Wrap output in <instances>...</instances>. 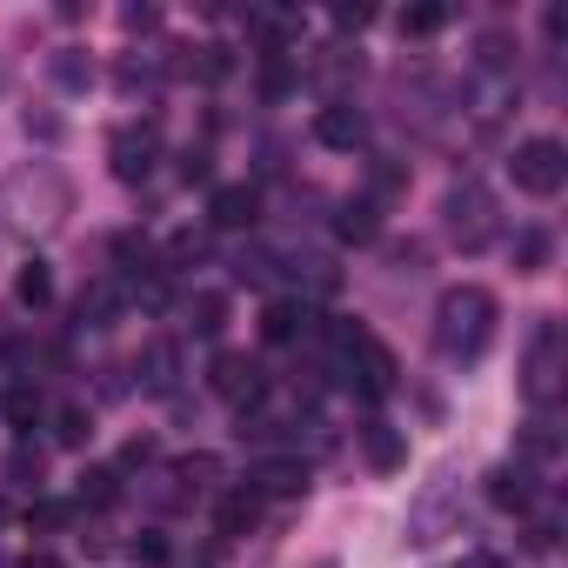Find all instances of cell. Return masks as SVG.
<instances>
[{"instance_id":"52a82bcc","label":"cell","mask_w":568,"mask_h":568,"mask_svg":"<svg viewBox=\"0 0 568 568\" xmlns=\"http://www.w3.org/2000/svg\"><path fill=\"white\" fill-rule=\"evenodd\" d=\"M207 388L227 402V408H261L267 402V368L254 362V355H214V368H207Z\"/></svg>"},{"instance_id":"e0dca14e","label":"cell","mask_w":568,"mask_h":568,"mask_svg":"<svg viewBox=\"0 0 568 568\" xmlns=\"http://www.w3.org/2000/svg\"><path fill=\"white\" fill-rule=\"evenodd\" d=\"M121 308H128L121 281H94V288H81V302H74L81 328H114V322H121Z\"/></svg>"},{"instance_id":"ac0fdd59","label":"cell","mask_w":568,"mask_h":568,"mask_svg":"<svg viewBox=\"0 0 568 568\" xmlns=\"http://www.w3.org/2000/svg\"><path fill=\"white\" fill-rule=\"evenodd\" d=\"M174 382H181V348L174 342H148L141 348V388L148 395H174Z\"/></svg>"},{"instance_id":"7402d4cb","label":"cell","mask_w":568,"mask_h":568,"mask_svg":"<svg viewBox=\"0 0 568 568\" xmlns=\"http://www.w3.org/2000/svg\"><path fill=\"white\" fill-rule=\"evenodd\" d=\"M308 74H315V81L328 88V101H335L342 81H362V54H355V48H322V54L308 61Z\"/></svg>"},{"instance_id":"681fc988","label":"cell","mask_w":568,"mask_h":568,"mask_svg":"<svg viewBox=\"0 0 568 568\" xmlns=\"http://www.w3.org/2000/svg\"><path fill=\"white\" fill-rule=\"evenodd\" d=\"M201 568H207V561H201Z\"/></svg>"},{"instance_id":"8d00e7d4","label":"cell","mask_w":568,"mask_h":568,"mask_svg":"<svg viewBox=\"0 0 568 568\" xmlns=\"http://www.w3.org/2000/svg\"><path fill=\"white\" fill-rule=\"evenodd\" d=\"M28 528L54 535V528H68V508H61V501H48V495H34V501H28Z\"/></svg>"},{"instance_id":"2e32d148","label":"cell","mask_w":568,"mask_h":568,"mask_svg":"<svg viewBox=\"0 0 568 568\" xmlns=\"http://www.w3.org/2000/svg\"><path fill=\"white\" fill-rule=\"evenodd\" d=\"M181 328L201 335V342H221V328H227V295H214V288L187 295V302H181Z\"/></svg>"},{"instance_id":"836d02e7","label":"cell","mask_w":568,"mask_h":568,"mask_svg":"<svg viewBox=\"0 0 568 568\" xmlns=\"http://www.w3.org/2000/svg\"><path fill=\"white\" fill-rule=\"evenodd\" d=\"M8 422L28 435V428L41 422V388H28V382H21V388H8Z\"/></svg>"},{"instance_id":"7bdbcfd3","label":"cell","mask_w":568,"mask_h":568,"mask_svg":"<svg viewBox=\"0 0 568 568\" xmlns=\"http://www.w3.org/2000/svg\"><path fill=\"white\" fill-rule=\"evenodd\" d=\"M28 134H41V141H54V134H61V121H54V114H28Z\"/></svg>"},{"instance_id":"44dd1931","label":"cell","mask_w":568,"mask_h":568,"mask_svg":"<svg viewBox=\"0 0 568 568\" xmlns=\"http://www.w3.org/2000/svg\"><path fill=\"white\" fill-rule=\"evenodd\" d=\"M335 234L342 241H382V207L368 201V194H355V201H342V214H335Z\"/></svg>"},{"instance_id":"277c9868","label":"cell","mask_w":568,"mask_h":568,"mask_svg":"<svg viewBox=\"0 0 568 568\" xmlns=\"http://www.w3.org/2000/svg\"><path fill=\"white\" fill-rule=\"evenodd\" d=\"M508 174H515V187H521V194L555 201V194H561V181H568V148H561L555 134H528V141L515 148Z\"/></svg>"},{"instance_id":"4dcf8cb0","label":"cell","mask_w":568,"mask_h":568,"mask_svg":"<svg viewBox=\"0 0 568 568\" xmlns=\"http://www.w3.org/2000/svg\"><path fill=\"white\" fill-rule=\"evenodd\" d=\"M555 448H561L555 422H548V415H535V422H528V435H521V455H528V462H555ZM528 462H521V468H528Z\"/></svg>"},{"instance_id":"7c38bea8","label":"cell","mask_w":568,"mask_h":568,"mask_svg":"<svg viewBox=\"0 0 568 568\" xmlns=\"http://www.w3.org/2000/svg\"><path fill=\"white\" fill-rule=\"evenodd\" d=\"M247 488H254V495H302V488H308V462H302V455H267Z\"/></svg>"},{"instance_id":"cb8c5ba5","label":"cell","mask_w":568,"mask_h":568,"mask_svg":"<svg viewBox=\"0 0 568 568\" xmlns=\"http://www.w3.org/2000/svg\"><path fill=\"white\" fill-rule=\"evenodd\" d=\"M48 68H54V81H61L68 94H88V88H94V61H88V48H61Z\"/></svg>"},{"instance_id":"8fae6325","label":"cell","mask_w":568,"mask_h":568,"mask_svg":"<svg viewBox=\"0 0 568 568\" xmlns=\"http://www.w3.org/2000/svg\"><path fill=\"white\" fill-rule=\"evenodd\" d=\"M0 475H8V488H21V495H41V481H48V448H34L28 435L0 455Z\"/></svg>"},{"instance_id":"ee69618b","label":"cell","mask_w":568,"mask_h":568,"mask_svg":"<svg viewBox=\"0 0 568 568\" xmlns=\"http://www.w3.org/2000/svg\"><path fill=\"white\" fill-rule=\"evenodd\" d=\"M121 21H128V28H134V34H141V28H154V21H161V14H154V8H128V14H121Z\"/></svg>"},{"instance_id":"83f0119b","label":"cell","mask_w":568,"mask_h":568,"mask_svg":"<svg viewBox=\"0 0 568 568\" xmlns=\"http://www.w3.org/2000/svg\"><path fill=\"white\" fill-rule=\"evenodd\" d=\"M214 475H221V462H214V455H181V462H174L181 495H207V488H214Z\"/></svg>"},{"instance_id":"60d3db41","label":"cell","mask_w":568,"mask_h":568,"mask_svg":"<svg viewBox=\"0 0 568 568\" xmlns=\"http://www.w3.org/2000/svg\"><path fill=\"white\" fill-rule=\"evenodd\" d=\"M134 561H148V568H154V561H168V541H161V535L148 528V535L134 541Z\"/></svg>"},{"instance_id":"484cf974","label":"cell","mask_w":568,"mask_h":568,"mask_svg":"<svg viewBox=\"0 0 568 568\" xmlns=\"http://www.w3.org/2000/svg\"><path fill=\"white\" fill-rule=\"evenodd\" d=\"M14 295H21V308H48V302H54V274H48V261H28V267H21Z\"/></svg>"},{"instance_id":"d590c367","label":"cell","mask_w":568,"mask_h":568,"mask_svg":"<svg viewBox=\"0 0 568 568\" xmlns=\"http://www.w3.org/2000/svg\"><path fill=\"white\" fill-rule=\"evenodd\" d=\"M388 267L395 274H422L428 267V247L422 241H388Z\"/></svg>"},{"instance_id":"d6a6232c","label":"cell","mask_w":568,"mask_h":568,"mask_svg":"<svg viewBox=\"0 0 568 568\" xmlns=\"http://www.w3.org/2000/svg\"><path fill=\"white\" fill-rule=\"evenodd\" d=\"M234 281L267 288V281H274V254H267V247H241V254H234Z\"/></svg>"},{"instance_id":"9a60e30c","label":"cell","mask_w":568,"mask_h":568,"mask_svg":"<svg viewBox=\"0 0 568 568\" xmlns=\"http://www.w3.org/2000/svg\"><path fill=\"white\" fill-rule=\"evenodd\" d=\"M308 328H315V315H308L302 302H267V308H261V342H274V348L302 342Z\"/></svg>"},{"instance_id":"74e56055","label":"cell","mask_w":568,"mask_h":568,"mask_svg":"<svg viewBox=\"0 0 568 568\" xmlns=\"http://www.w3.org/2000/svg\"><path fill=\"white\" fill-rule=\"evenodd\" d=\"M194 54H201V61H187V68H194L201 81H221V74L234 68V54H227V48H194Z\"/></svg>"},{"instance_id":"d4e9b609","label":"cell","mask_w":568,"mask_h":568,"mask_svg":"<svg viewBox=\"0 0 568 568\" xmlns=\"http://www.w3.org/2000/svg\"><path fill=\"white\" fill-rule=\"evenodd\" d=\"M201 261H207V234L181 227V234L168 241V254H161V274H181V267H201Z\"/></svg>"},{"instance_id":"5bb4252c","label":"cell","mask_w":568,"mask_h":568,"mask_svg":"<svg viewBox=\"0 0 568 568\" xmlns=\"http://www.w3.org/2000/svg\"><path fill=\"white\" fill-rule=\"evenodd\" d=\"M488 501L508 508V515H528V508H535V475H528L521 462H515V468H508V462L488 468Z\"/></svg>"},{"instance_id":"c3c4849f","label":"cell","mask_w":568,"mask_h":568,"mask_svg":"<svg viewBox=\"0 0 568 568\" xmlns=\"http://www.w3.org/2000/svg\"><path fill=\"white\" fill-rule=\"evenodd\" d=\"M0 521H8V501H0Z\"/></svg>"},{"instance_id":"f35d334b","label":"cell","mask_w":568,"mask_h":568,"mask_svg":"<svg viewBox=\"0 0 568 568\" xmlns=\"http://www.w3.org/2000/svg\"><path fill=\"white\" fill-rule=\"evenodd\" d=\"M154 455H161V448H154V442H148V435H134V442H128V448H121V475H128V468H148V462H154Z\"/></svg>"},{"instance_id":"7a4b0ae2","label":"cell","mask_w":568,"mask_h":568,"mask_svg":"<svg viewBox=\"0 0 568 568\" xmlns=\"http://www.w3.org/2000/svg\"><path fill=\"white\" fill-rule=\"evenodd\" d=\"M442 221H448V241H455L462 254H481V247L501 234V201H495V187H488L481 174H462V181L442 194Z\"/></svg>"},{"instance_id":"ab89813d","label":"cell","mask_w":568,"mask_h":568,"mask_svg":"<svg viewBox=\"0 0 568 568\" xmlns=\"http://www.w3.org/2000/svg\"><path fill=\"white\" fill-rule=\"evenodd\" d=\"M555 535H561V528H555V515H535V521H528V548H535V555H548V548H555Z\"/></svg>"},{"instance_id":"f546056e","label":"cell","mask_w":568,"mask_h":568,"mask_svg":"<svg viewBox=\"0 0 568 568\" xmlns=\"http://www.w3.org/2000/svg\"><path fill=\"white\" fill-rule=\"evenodd\" d=\"M475 68H481V74H508V68H515V41H508V34H481V41H475Z\"/></svg>"},{"instance_id":"1f68e13d","label":"cell","mask_w":568,"mask_h":568,"mask_svg":"<svg viewBox=\"0 0 568 568\" xmlns=\"http://www.w3.org/2000/svg\"><path fill=\"white\" fill-rule=\"evenodd\" d=\"M161 74H168L161 61H141V54H134V61H121V94H154Z\"/></svg>"},{"instance_id":"6da1fadb","label":"cell","mask_w":568,"mask_h":568,"mask_svg":"<svg viewBox=\"0 0 568 568\" xmlns=\"http://www.w3.org/2000/svg\"><path fill=\"white\" fill-rule=\"evenodd\" d=\"M495 322H501L495 295L475 288V281H462V288H448L435 302V355L442 362H481L488 342H495Z\"/></svg>"},{"instance_id":"ba28073f","label":"cell","mask_w":568,"mask_h":568,"mask_svg":"<svg viewBox=\"0 0 568 568\" xmlns=\"http://www.w3.org/2000/svg\"><path fill=\"white\" fill-rule=\"evenodd\" d=\"M108 154H114V174H121V181H148L154 161H161V134H154V128H121V134L108 141Z\"/></svg>"},{"instance_id":"603a6c76","label":"cell","mask_w":568,"mask_h":568,"mask_svg":"<svg viewBox=\"0 0 568 568\" xmlns=\"http://www.w3.org/2000/svg\"><path fill=\"white\" fill-rule=\"evenodd\" d=\"M74 501H81V508H114V501H121V468H81Z\"/></svg>"},{"instance_id":"7dc6e473","label":"cell","mask_w":568,"mask_h":568,"mask_svg":"<svg viewBox=\"0 0 568 568\" xmlns=\"http://www.w3.org/2000/svg\"><path fill=\"white\" fill-rule=\"evenodd\" d=\"M14 88V68H8V54H0V94H8Z\"/></svg>"},{"instance_id":"4fadbf2b","label":"cell","mask_w":568,"mask_h":568,"mask_svg":"<svg viewBox=\"0 0 568 568\" xmlns=\"http://www.w3.org/2000/svg\"><path fill=\"white\" fill-rule=\"evenodd\" d=\"M362 455H368V468L395 475V468H408V435H402L395 422H368V428H362Z\"/></svg>"},{"instance_id":"5b68a950","label":"cell","mask_w":568,"mask_h":568,"mask_svg":"<svg viewBox=\"0 0 568 568\" xmlns=\"http://www.w3.org/2000/svg\"><path fill=\"white\" fill-rule=\"evenodd\" d=\"M8 207L21 227H54L68 214V181L54 168H34V174H14L8 181Z\"/></svg>"},{"instance_id":"b9f144b4","label":"cell","mask_w":568,"mask_h":568,"mask_svg":"<svg viewBox=\"0 0 568 568\" xmlns=\"http://www.w3.org/2000/svg\"><path fill=\"white\" fill-rule=\"evenodd\" d=\"M207 174H214V168H207V154H201V148H187V154H181V181H207Z\"/></svg>"},{"instance_id":"d6986e66","label":"cell","mask_w":568,"mask_h":568,"mask_svg":"<svg viewBox=\"0 0 568 568\" xmlns=\"http://www.w3.org/2000/svg\"><path fill=\"white\" fill-rule=\"evenodd\" d=\"M254 521H261V495L254 488H234V495H221L214 501V535H254Z\"/></svg>"},{"instance_id":"f1b7e54d","label":"cell","mask_w":568,"mask_h":568,"mask_svg":"<svg viewBox=\"0 0 568 568\" xmlns=\"http://www.w3.org/2000/svg\"><path fill=\"white\" fill-rule=\"evenodd\" d=\"M88 435H94V415H88L81 402H68V408L54 415V442H61V448H88Z\"/></svg>"},{"instance_id":"4316f807","label":"cell","mask_w":568,"mask_h":568,"mask_svg":"<svg viewBox=\"0 0 568 568\" xmlns=\"http://www.w3.org/2000/svg\"><path fill=\"white\" fill-rule=\"evenodd\" d=\"M548 254H555L548 227H521V234H515V267H521V274H541V267H548Z\"/></svg>"},{"instance_id":"ffe728a7","label":"cell","mask_w":568,"mask_h":568,"mask_svg":"<svg viewBox=\"0 0 568 568\" xmlns=\"http://www.w3.org/2000/svg\"><path fill=\"white\" fill-rule=\"evenodd\" d=\"M295 88H302V54L267 48V54H261V94H267V101H288Z\"/></svg>"},{"instance_id":"e575fe53","label":"cell","mask_w":568,"mask_h":568,"mask_svg":"<svg viewBox=\"0 0 568 568\" xmlns=\"http://www.w3.org/2000/svg\"><path fill=\"white\" fill-rule=\"evenodd\" d=\"M395 28L415 34V41H422V34H442V28H448V8H408V14H395Z\"/></svg>"},{"instance_id":"f6af8a7d","label":"cell","mask_w":568,"mask_h":568,"mask_svg":"<svg viewBox=\"0 0 568 568\" xmlns=\"http://www.w3.org/2000/svg\"><path fill=\"white\" fill-rule=\"evenodd\" d=\"M468 568H508L501 555H468Z\"/></svg>"},{"instance_id":"30bf717a","label":"cell","mask_w":568,"mask_h":568,"mask_svg":"<svg viewBox=\"0 0 568 568\" xmlns=\"http://www.w3.org/2000/svg\"><path fill=\"white\" fill-rule=\"evenodd\" d=\"M315 141H322V148H342V154H348V148H362V141H368V121H362V108H348V101H328V108L315 114Z\"/></svg>"},{"instance_id":"3957f363","label":"cell","mask_w":568,"mask_h":568,"mask_svg":"<svg viewBox=\"0 0 568 568\" xmlns=\"http://www.w3.org/2000/svg\"><path fill=\"white\" fill-rule=\"evenodd\" d=\"M521 395L548 415L555 408V395H561V322H535L528 328V355H521Z\"/></svg>"},{"instance_id":"9c48e42d","label":"cell","mask_w":568,"mask_h":568,"mask_svg":"<svg viewBox=\"0 0 568 568\" xmlns=\"http://www.w3.org/2000/svg\"><path fill=\"white\" fill-rule=\"evenodd\" d=\"M207 221H214V227H254V221H261V187H247V181L214 187V194H207Z\"/></svg>"},{"instance_id":"bcb514c9","label":"cell","mask_w":568,"mask_h":568,"mask_svg":"<svg viewBox=\"0 0 568 568\" xmlns=\"http://www.w3.org/2000/svg\"><path fill=\"white\" fill-rule=\"evenodd\" d=\"M21 568H61V561H54V555H28Z\"/></svg>"},{"instance_id":"8992f818","label":"cell","mask_w":568,"mask_h":568,"mask_svg":"<svg viewBox=\"0 0 568 568\" xmlns=\"http://www.w3.org/2000/svg\"><path fill=\"white\" fill-rule=\"evenodd\" d=\"M455 521H462V488H455V475H435L422 488V501L408 508V541L415 548H435L442 535H455Z\"/></svg>"}]
</instances>
